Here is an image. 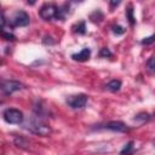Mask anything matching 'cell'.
Returning <instances> with one entry per match:
<instances>
[{"label":"cell","mask_w":155,"mask_h":155,"mask_svg":"<svg viewBox=\"0 0 155 155\" xmlns=\"http://www.w3.org/2000/svg\"><path fill=\"white\" fill-rule=\"evenodd\" d=\"M153 42H154V36L153 35H150L148 38H144V40H142V44L143 45H150Z\"/></svg>","instance_id":"2e32d148"},{"label":"cell","mask_w":155,"mask_h":155,"mask_svg":"<svg viewBox=\"0 0 155 155\" xmlns=\"http://www.w3.org/2000/svg\"><path fill=\"white\" fill-rule=\"evenodd\" d=\"M90 56H91V50L87 48V47H85V48H82L79 53L71 54V58H73L74 61H78V62H86V61L90 58Z\"/></svg>","instance_id":"ba28073f"},{"label":"cell","mask_w":155,"mask_h":155,"mask_svg":"<svg viewBox=\"0 0 155 155\" xmlns=\"http://www.w3.org/2000/svg\"><path fill=\"white\" fill-rule=\"evenodd\" d=\"M126 16L128 18L130 24L133 25L136 23V19H134V16H133V7H132V5H128V8L126 10Z\"/></svg>","instance_id":"7c38bea8"},{"label":"cell","mask_w":155,"mask_h":155,"mask_svg":"<svg viewBox=\"0 0 155 155\" xmlns=\"http://www.w3.org/2000/svg\"><path fill=\"white\" fill-rule=\"evenodd\" d=\"M22 87H23V85L16 80H4L0 82V90L5 94H12L13 92L19 91Z\"/></svg>","instance_id":"5b68a950"},{"label":"cell","mask_w":155,"mask_h":155,"mask_svg":"<svg viewBox=\"0 0 155 155\" xmlns=\"http://www.w3.org/2000/svg\"><path fill=\"white\" fill-rule=\"evenodd\" d=\"M103 128L109 130V131H114V132H126V131H128L127 125L121 122V121H109L103 126Z\"/></svg>","instance_id":"52a82bcc"},{"label":"cell","mask_w":155,"mask_h":155,"mask_svg":"<svg viewBox=\"0 0 155 155\" xmlns=\"http://www.w3.org/2000/svg\"><path fill=\"white\" fill-rule=\"evenodd\" d=\"M2 117L7 124H12V125H19L23 122L24 116L23 113L18 109L15 108H8L2 113Z\"/></svg>","instance_id":"7a4b0ae2"},{"label":"cell","mask_w":155,"mask_h":155,"mask_svg":"<svg viewBox=\"0 0 155 155\" xmlns=\"http://www.w3.org/2000/svg\"><path fill=\"white\" fill-rule=\"evenodd\" d=\"M67 103L69 107H71L73 109H81L86 105L87 103V96L84 93H79V94H73L69 96L67 98Z\"/></svg>","instance_id":"277c9868"},{"label":"cell","mask_w":155,"mask_h":155,"mask_svg":"<svg viewBox=\"0 0 155 155\" xmlns=\"http://www.w3.org/2000/svg\"><path fill=\"white\" fill-rule=\"evenodd\" d=\"M24 127L39 136H47L51 133L50 126L46 125L41 119H39V116H33L31 119H28L27 122L24 124Z\"/></svg>","instance_id":"6da1fadb"},{"label":"cell","mask_w":155,"mask_h":155,"mask_svg":"<svg viewBox=\"0 0 155 155\" xmlns=\"http://www.w3.org/2000/svg\"><path fill=\"white\" fill-rule=\"evenodd\" d=\"M111 29H113V33L116 34V35H121V34L125 33V28L121 27V25H119V24H117V25H113Z\"/></svg>","instance_id":"4fadbf2b"},{"label":"cell","mask_w":155,"mask_h":155,"mask_svg":"<svg viewBox=\"0 0 155 155\" xmlns=\"http://www.w3.org/2000/svg\"><path fill=\"white\" fill-rule=\"evenodd\" d=\"M73 30L78 34H85L86 33V25H85V22H79L78 24H75L73 27Z\"/></svg>","instance_id":"8fae6325"},{"label":"cell","mask_w":155,"mask_h":155,"mask_svg":"<svg viewBox=\"0 0 155 155\" xmlns=\"http://www.w3.org/2000/svg\"><path fill=\"white\" fill-rule=\"evenodd\" d=\"M0 64H1V62H0Z\"/></svg>","instance_id":"ffe728a7"},{"label":"cell","mask_w":155,"mask_h":155,"mask_svg":"<svg viewBox=\"0 0 155 155\" xmlns=\"http://www.w3.org/2000/svg\"><path fill=\"white\" fill-rule=\"evenodd\" d=\"M5 23H6V21H5V17H4V15L0 12V29H2V28H4Z\"/></svg>","instance_id":"ac0fdd59"},{"label":"cell","mask_w":155,"mask_h":155,"mask_svg":"<svg viewBox=\"0 0 155 155\" xmlns=\"http://www.w3.org/2000/svg\"><path fill=\"white\" fill-rule=\"evenodd\" d=\"M120 87H121V81H120V80H111V81H109V82L107 84V88H108L109 91H111V92L119 91Z\"/></svg>","instance_id":"9c48e42d"},{"label":"cell","mask_w":155,"mask_h":155,"mask_svg":"<svg viewBox=\"0 0 155 155\" xmlns=\"http://www.w3.org/2000/svg\"><path fill=\"white\" fill-rule=\"evenodd\" d=\"M2 36L5 38V40H15V36L10 33H2Z\"/></svg>","instance_id":"e0dca14e"},{"label":"cell","mask_w":155,"mask_h":155,"mask_svg":"<svg viewBox=\"0 0 155 155\" xmlns=\"http://www.w3.org/2000/svg\"><path fill=\"white\" fill-rule=\"evenodd\" d=\"M147 68H148V70H149V73H150V74H153V73H154V70H155L154 57H150V58H149V61L147 62Z\"/></svg>","instance_id":"5bb4252c"},{"label":"cell","mask_w":155,"mask_h":155,"mask_svg":"<svg viewBox=\"0 0 155 155\" xmlns=\"http://www.w3.org/2000/svg\"><path fill=\"white\" fill-rule=\"evenodd\" d=\"M29 22H30V17L25 11H17L11 19L13 27H25L29 24Z\"/></svg>","instance_id":"8992f818"},{"label":"cell","mask_w":155,"mask_h":155,"mask_svg":"<svg viewBox=\"0 0 155 155\" xmlns=\"http://www.w3.org/2000/svg\"><path fill=\"white\" fill-rule=\"evenodd\" d=\"M57 13H58V7L54 4H51V2L44 4L40 7V11H39L40 17L45 21H51L53 18H57Z\"/></svg>","instance_id":"3957f363"},{"label":"cell","mask_w":155,"mask_h":155,"mask_svg":"<svg viewBox=\"0 0 155 155\" xmlns=\"http://www.w3.org/2000/svg\"><path fill=\"white\" fill-rule=\"evenodd\" d=\"M99 56H101V57H111V56H113V53L109 51V48L103 47V48L101 50V52H99Z\"/></svg>","instance_id":"9a60e30c"},{"label":"cell","mask_w":155,"mask_h":155,"mask_svg":"<svg viewBox=\"0 0 155 155\" xmlns=\"http://www.w3.org/2000/svg\"><path fill=\"white\" fill-rule=\"evenodd\" d=\"M119 4H120V1H116V2H115V1H111V2H110L111 6H117Z\"/></svg>","instance_id":"d6986e66"},{"label":"cell","mask_w":155,"mask_h":155,"mask_svg":"<svg viewBox=\"0 0 155 155\" xmlns=\"http://www.w3.org/2000/svg\"><path fill=\"white\" fill-rule=\"evenodd\" d=\"M132 151H133V142L131 140V142H128V143L122 148V150L120 151V155H131Z\"/></svg>","instance_id":"30bf717a"}]
</instances>
